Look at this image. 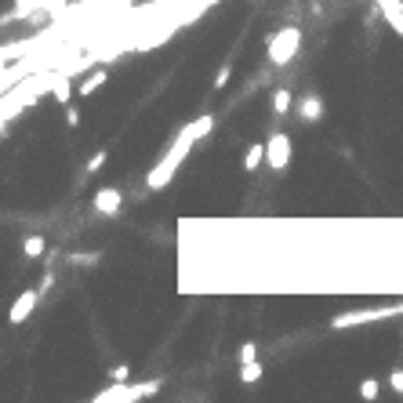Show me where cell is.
<instances>
[{"label": "cell", "mask_w": 403, "mask_h": 403, "mask_svg": "<svg viewBox=\"0 0 403 403\" xmlns=\"http://www.w3.org/2000/svg\"><path fill=\"white\" fill-rule=\"evenodd\" d=\"M196 142H200V131H196V124H185V128H182L179 135H174L171 149L160 157V163H157V168L146 174V185L153 189V193H160V189H168V185H171V179H174V174H179V168L185 163V157L193 153V146H196Z\"/></svg>", "instance_id": "cell-1"}, {"label": "cell", "mask_w": 403, "mask_h": 403, "mask_svg": "<svg viewBox=\"0 0 403 403\" xmlns=\"http://www.w3.org/2000/svg\"><path fill=\"white\" fill-rule=\"evenodd\" d=\"M160 393V382L157 378H149V382H117L102 389V393H95V403H138V400H149Z\"/></svg>", "instance_id": "cell-2"}, {"label": "cell", "mask_w": 403, "mask_h": 403, "mask_svg": "<svg viewBox=\"0 0 403 403\" xmlns=\"http://www.w3.org/2000/svg\"><path fill=\"white\" fill-rule=\"evenodd\" d=\"M298 47H301V30L298 26H287L280 33H273L269 36V62L273 66H287V62L298 55Z\"/></svg>", "instance_id": "cell-3"}, {"label": "cell", "mask_w": 403, "mask_h": 403, "mask_svg": "<svg viewBox=\"0 0 403 403\" xmlns=\"http://www.w3.org/2000/svg\"><path fill=\"white\" fill-rule=\"evenodd\" d=\"M403 312V306H385V309H349L342 316H334L331 327L334 331H345V327H356V323H374V320H385V316H396Z\"/></svg>", "instance_id": "cell-4"}, {"label": "cell", "mask_w": 403, "mask_h": 403, "mask_svg": "<svg viewBox=\"0 0 403 403\" xmlns=\"http://www.w3.org/2000/svg\"><path fill=\"white\" fill-rule=\"evenodd\" d=\"M266 149H269L266 163H269L273 171H284L287 163H291V135H287V131H276L269 142H266Z\"/></svg>", "instance_id": "cell-5"}, {"label": "cell", "mask_w": 403, "mask_h": 403, "mask_svg": "<svg viewBox=\"0 0 403 403\" xmlns=\"http://www.w3.org/2000/svg\"><path fill=\"white\" fill-rule=\"evenodd\" d=\"M44 298V291L41 287H26L19 298H15V306H11V312H8V320H11V327L15 323H26L30 316H33V309H36V301Z\"/></svg>", "instance_id": "cell-6"}, {"label": "cell", "mask_w": 403, "mask_h": 403, "mask_svg": "<svg viewBox=\"0 0 403 403\" xmlns=\"http://www.w3.org/2000/svg\"><path fill=\"white\" fill-rule=\"evenodd\" d=\"M120 204H124V193H120V189H113V185H106V189H98V193H95V211H98V215H106V218L120 215Z\"/></svg>", "instance_id": "cell-7"}, {"label": "cell", "mask_w": 403, "mask_h": 403, "mask_svg": "<svg viewBox=\"0 0 403 403\" xmlns=\"http://www.w3.org/2000/svg\"><path fill=\"white\" fill-rule=\"evenodd\" d=\"M374 8L382 11V19L396 30V36H403V0H374Z\"/></svg>", "instance_id": "cell-8"}, {"label": "cell", "mask_w": 403, "mask_h": 403, "mask_svg": "<svg viewBox=\"0 0 403 403\" xmlns=\"http://www.w3.org/2000/svg\"><path fill=\"white\" fill-rule=\"evenodd\" d=\"M69 73L73 69H62V73H51V98L66 109L73 102V87H69Z\"/></svg>", "instance_id": "cell-9"}, {"label": "cell", "mask_w": 403, "mask_h": 403, "mask_svg": "<svg viewBox=\"0 0 403 403\" xmlns=\"http://www.w3.org/2000/svg\"><path fill=\"white\" fill-rule=\"evenodd\" d=\"M36 8H44V11H62V0H15V11H11L8 19H30Z\"/></svg>", "instance_id": "cell-10"}, {"label": "cell", "mask_w": 403, "mask_h": 403, "mask_svg": "<svg viewBox=\"0 0 403 403\" xmlns=\"http://www.w3.org/2000/svg\"><path fill=\"white\" fill-rule=\"evenodd\" d=\"M266 157H269V149H266V142H255V146H247V153H244V171H258L262 163H266Z\"/></svg>", "instance_id": "cell-11"}, {"label": "cell", "mask_w": 403, "mask_h": 403, "mask_svg": "<svg viewBox=\"0 0 403 403\" xmlns=\"http://www.w3.org/2000/svg\"><path fill=\"white\" fill-rule=\"evenodd\" d=\"M106 80H109V73H106V69H95V73H87V77L80 80V87H77V95H80V98L95 95V91H98V87H102Z\"/></svg>", "instance_id": "cell-12"}, {"label": "cell", "mask_w": 403, "mask_h": 403, "mask_svg": "<svg viewBox=\"0 0 403 403\" xmlns=\"http://www.w3.org/2000/svg\"><path fill=\"white\" fill-rule=\"evenodd\" d=\"M323 117V98L320 95H306V98H301V120H320Z\"/></svg>", "instance_id": "cell-13"}, {"label": "cell", "mask_w": 403, "mask_h": 403, "mask_svg": "<svg viewBox=\"0 0 403 403\" xmlns=\"http://www.w3.org/2000/svg\"><path fill=\"white\" fill-rule=\"evenodd\" d=\"M262 374H266V367H262V360H247V363H240V382H244V385H255V382H262Z\"/></svg>", "instance_id": "cell-14"}, {"label": "cell", "mask_w": 403, "mask_h": 403, "mask_svg": "<svg viewBox=\"0 0 403 403\" xmlns=\"http://www.w3.org/2000/svg\"><path fill=\"white\" fill-rule=\"evenodd\" d=\"M291 102H295V95L291 91H287V87H276V91H273V113H276V117H284V113L287 109H291Z\"/></svg>", "instance_id": "cell-15"}, {"label": "cell", "mask_w": 403, "mask_h": 403, "mask_svg": "<svg viewBox=\"0 0 403 403\" xmlns=\"http://www.w3.org/2000/svg\"><path fill=\"white\" fill-rule=\"evenodd\" d=\"M44 251H47L44 236H26V240H22V255H26V258H41Z\"/></svg>", "instance_id": "cell-16"}, {"label": "cell", "mask_w": 403, "mask_h": 403, "mask_svg": "<svg viewBox=\"0 0 403 403\" xmlns=\"http://www.w3.org/2000/svg\"><path fill=\"white\" fill-rule=\"evenodd\" d=\"M360 396L363 400H378V396H382V382H378V378H363V382H360Z\"/></svg>", "instance_id": "cell-17"}, {"label": "cell", "mask_w": 403, "mask_h": 403, "mask_svg": "<svg viewBox=\"0 0 403 403\" xmlns=\"http://www.w3.org/2000/svg\"><path fill=\"white\" fill-rule=\"evenodd\" d=\"M229 77H233V66H229V62H225V66L215 73V84H211V87H215V91H222V87L229 84Z\"/></svg>", "instance_id": "cell-18"}, {"label": "cell", "mask_w": 403, "mask_h": 403, "mask_svg": "<svg viewBox=\"0 0 403 403\" xmlns=\"http://www.w3.org/2000/svg\"><path fill=\"white\" fill-rule=\"evenodd\" d=\"M102 168H106V149H98V153H95L91 160H87V168H84V171H87V174H95V171H102Z\"/></svg>", "instance_id": "cell-19"}, {"label": "cell", "mask_w": 403, "mask_h": 403, "mask_svg": "<svg viewBox=\"0 0 403 403\" xmlns=\"http://www.w3.org/2000/svg\"><path fill=\"white\" fill-rule=\"evenodd\" d=\"M385 382H389V389H393V393H403V371H400V367H396V371H389Z\"/></svg>", "instance_id": "cell-20"}, {"label": "cell", "mask_w": 403, "mask_h": 403, "mask_svg": "<svg viewBox=\"0 0 403 403\" xmlns=\"http://www.w3.org/2000/svg\"><path fill=\"white\" fill-rule=\"evenodd\" d=\"M247 360H258V345L255 342H244L240 345V363H247Z\"/></svg>", "instance_id": "cell-21"}, {"label": "cell", "mask_w": 403, "mask_h": 403, "mask_svg": "<svg viewBox=\"0 0 403 403\" xmlns=\"http://www.w3.org/2000/svg\"><path fill=\"white\" fill-rule=\"evenodd\" d=\"M66 124H69V128H77V124H80V109L73 106V102L66 106Z\"/></svg>", "instance_id": "cell-22"}, {"label": "cell", "mask_w": 403, "mask_h": 403, "mask_svg": "<svg viewBox=\"0 0 403 403\" xmlns=\"http://www.w3.org/2000/svg\"><path fill=\"white\" fill-rule=\"evenodd\" d=\"M109 374H113V382H124V378L131 374V367H128V363H117V367H113Z\"/></svg>", "instance_id": "cell-23"}, {"label": "cell", "mask_w": 403, "mask_h": 403, "mask_svg": "<svg viewBox=\"0 0 403 403\" xmlns=\"http://www.w3.org/2000/svg\"><path fill=\"white\" fill-rule=\"evenodd\" d=\"M400 334H403V331H400Z\"/></svg>", "instance_id": "cell-24"}]
</instances>
